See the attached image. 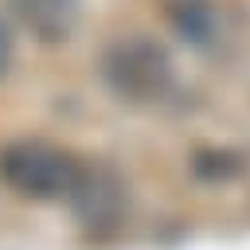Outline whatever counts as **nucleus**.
Masks as SVG:
<instances>
[{
	"instance_id": "nucleus-1",
	"label": "nucleus",
	"mask_w": 250,
	"mask_h": 250,
	"mask_svg": "<svg viewBox=\"0 0 250 250\" xmlns=\"http://www.w3.org/2000/svg\"><path fill=\"white\" fill-rule=\"evenodd\" d=\"M74 176H78V160L51 141L23 137L0 148V180L20 199H35V203L66 199Z\"/></svg>"
},
{
	"instance_id": "nucleus-2",
	"label": "nucleus",
	"mask_w": 250,
	"mask_h": 250,
	"mask_svg": "<svg viewBox=\"0 0 250 250\" xmlns=\"http://www.w3.org/2000/svg\"><path fill=\"white\" fill-rule=\"evenodd\" d=\"M102 78L105 86L133 105L160 102L172 86V62L168 51L148 35H121L102 55Z\"/></svg>"
},
{
	"instance_id": "nucleus-4",
	"label": "nucleus",
	"mask_w": 250,
	"mask_h": 250,
	"mask_svg": "<svg viewBox=\"0 0 250 250\" xmlns=\"http://www.w3.org/2000/svg\"><path fill=\"white\" fill-rule=\"evenodd\" d=\"M16 20L43 43H59L78 23V0H8Z\"/></svg>"
},
{
	"instance_id": "nucleus-3",
	"label": "nucleus",
	"mask_w": 250,
	"mask_h": 250,
	"mask_svg": "<svg viewBox=\"0 0 250 250\" xmlns=\"http://www.w3.org/2000/svg\"><path fill=\"white\" fill-rule=\"evenodd\" d=\"M66 203L90 234H105L125 215V184L105 164H78V176L66 191Z\"/></svg>"
},
{
	"instance_id": "nucleus-5",
	"label": "nucleus",
	"mask_w": 250,
	"mask_h": 250,
	"mask_svg": "<svg viewBox=\"0 0 250 250\" xmlns=\"http://www.w3.org/2000/svg\"><path fill=\"white\" fill-rule=\"evenodd\" d=\"M8 62H12V31H8V23L0 16V74L8 70Z\"/></svg>"
}]
</instances>
